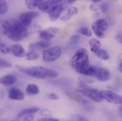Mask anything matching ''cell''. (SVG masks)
Returning a JSON list of instances; mask_svg holds the SVG:
<instances>
[{
  "label": "cell",
  "mask_w": 122,
  "mask_h": 121,
  "mask_svg": "<svg viewBox=\"0 0 122 121\" xmlns=\"http://www.w3.org/2000/svg\"><path fill=\"white\" fill-rule=\"evenodd\" d=\"M66 93H67L70 98H73L74 100H75V101H78V102H80V101L82 99V97L81 96L78 95V94L76 93H73V92H72V91H67V92H66Z\"/></svg>",
  "instance_id": "cell-28"
},
{
  "label": "cell",
  "mask_w": 122,
  "mask_h": 121,
  "mask_svg": "<svg viewBox=\"0 0 122 121\" xmlns=\"http://www.w3.org/2000/svg\"><path fill=\"white\" fill-rule=\"evenodd\" d=\"M58 76V73L53 69H49V78H56Z\"/></svg>",
  "instance_id": "cell-34"
},
{
  "label": "cell",
  "mask_w": 122,
  "mask_h": 121,
  "mask_svg": "<svg viewBox=\"0 0 122 121\" xmlns=\"http://www.w3.org/2000/svg\"><path fill=\"white\" fill-rule=\"evenodd\" d=\"M77 121H89L86 118L83 117V116H79Z\"/></svg>",
  "instance_id": "cell-40"
},
{
  "label": "cell",
  "mask_w": 122,
  "mask_h": 121,
  "mask_svg": "<svg viewBox=\"0 0 122 121\" xmlns=\"http://www.w3.org/2000/svg\"><path fill=\"white\" fill-rule=\"evenodd\" d=\"M40 108H26L23 111H21L19 115H18V117L20 118V117H22V116H25L26 115H29V114H33L35 113H37L38 111H39Z\"/></svg>",
  "instance_id": "cell-22"
},
{
  "label": "cell",
  "mask_w": 122,
  "mask_h": 121,
  "mask_svg": "<svg viewBox=\"0 0 122 121\" xmlns=\"http://www.w3.org/2000/svg\"><path fill=\"white\" fill-rule=\"evenodd\" d=\"M0 82H1V77H0Z\"/></svg>",
  "instance_id": "cell-43"
},
{
  "label": "cell",
  "mask_w": 122,
  "mask_h": 121,
  "mask_svg": "<svg viewBox=\"0 0 122 121\" xmlns=\"http://www.w3.org/2000/svg\"><path fill=\"white\" fill-rule=\"evenodd\" d=\"M80 33L86 36V37H90L92 35V30L87 26H82L80 29Z\"/></svg>",
  "instance_id": "cell-23"
},
{
  "label": "cell",
  "mask_w": 122,
  "mask_h": 121,
  "mask_svg": "<svg viewBox=\"0 0 122 121\" xmlns=\"http://www.w3.org/2000/svg\"><path fill=\"white\" fill-rule=\"evenodd\" d=\"M90 10L93 11H98L100 9V5L96 4V3H92L90 6Z\"/></svg>",
  "instance_id": "cell-33"
},
{
  "label": "cell",
  "mask_w": 122,
  "mask_h": 121,
  "mask_svg": "<svg viewBox=\"0 0 122 121\" xmlns=\"http://www.w3.org/2000/svg\"><path fill=\"white\" fill-rule=\"evenodd\" d=\"M10 52V48H9L5 43L0 40V53L6 55L9 54Z\"/></svg>",
  "instance_id": "cell-25"
},
{
  "label": "cell",
  "mask_w": 122,
  "mask_h": 121,
  "mask_svg": "<svg viewBox=\"0 0 122 121\" xmlns=\"http://www.w3.org/2000/svg\"><path fill=\"white\" fill-rule=\"evenodd\" d=\"M77 13H78V9L76 7L72 6V7L68 8L67 10H65V11H64L60 19L62 21H69L72 16L76 15Z\"/></svg>",
  "instance_id": "cell-14"
},
{
  "label": "cell",
  "mask_w": 122,
  "mask_h": 121,
  "mask_svg": "<svg viewBox=\"0 0 122 121\" xmlns=\"http://www.w3.org/2000/svg\"><path fill=\"white\" fill-rule=\"evenodd\" d=\"M80 103L82 105V106H83L85 109H87V110H88V111H90L92 108H93L92 105L91 103H90L87 100H86V99L82 98V99L80 101Z\"/></svg>",
  "instance_id": "cell-29"
},
{
  "label": "cell",
  "mask_w": 122,
  "mask_h": 121,
  "mask_svg": "<svg viewBox=\"0 0 122 121\" xmlns=\"http://www.w3.org/2000/svg\"><path fill=\"white\" fill-rule=\"evenodd\" d=\"M65 1L61 2V1H55V2L51 5L48 13L50 20L52 21H57L65 10Z\"/></svg>",
  "instance_id": "cell-4"
},
{
  "label": "cell",
  "mask_w": 122,
  "mask_h": 121,
  "mask_svg": "<svg viewBox=\"0 0 122 121\" xmlns=\"http://www.w3.org/2000/svg\"><path fill=\"white\" fill-rule=\"evenodd\" d=\"M77 91L79 93L83 94L84 96L88 97L92 101L94 102H101L103 101L102 96H101V91L96 89H92L89 87H81L78 89Z\"/></svg>",
  "instance_id": "cell-7"
},
{
  "label": "cell",
  "mask_w": 122,
  "mask_h": 121,
  "mask_svg": "<svg viewBox=\"0 0 122 121\" xmlns=\"http://www.w3.org/2000/svg\"><path fill=\"white\" fill-rule=\"evenodd\" d=\"M58 31V29H56V28H50L46 30H40L39 31V37L43 40L50 41L51 39H53L55 37L56 33Z\"/></svg>",
  "instance_id": "cell-11"
},
{
  "label": "cell",
  "mask_w": 122,
  "mask_h": 121,
  "mask_svg": "<svg viewBox=\"0 0 122 121\" xmlns=\"http://www.w3.org/2000/svg\"><path fill=\"white\" fill-rule=\"evenodd\" d=\"M51 45V43L48 40H39L33 44H31L30 45V50H33L35 48H39V49H48L50 48Z\"/></svg>",
  "instance_id": "cell-15"
},
{
  "label": "cell",
  "mask_w": 122,
  "mask_h": 121,
  "mask_svg": "<svg viewBox=\"0 0 122 121\" xmlns=\"http://www.w3.org/2000/svg\"><path fill=\"white\" fill-rule=\"evenodd\" d=\"M25 57L29 60H36L38 58V55L34 50H30L26 54Z\"/></svg>",
  "instance_id": "cell-24"
},
{
  "label": "cell",
  "mask_w": 122,
  "mask_h": 121,
  "mask_svg": "<svg viewBox=\"0 0 122 121\" xmlns=\"http://www.w3.org/2000/svg\"><path fill=\"white\" fill-rule=\"evenodd\" d=\"M38 121H58V119H56L53 118H43L39 119Z\"/></svg>",
  "instance_id": "cell-38"
},
{
  "label": "cell",
  "mask_w": 122,
  "mask_h": 121,
  "mask_svg": "<svg viewBox=\"0 0 122 121\" xmlns=\"http://www.w3.org/2000/svg\"><path fill=\"white\" fill-rule=\"evenodd\" d=\"M117 41H118L119 43H122V33H119V34H117Z\"/></svg>",
  "instance_id": "cell-39"
},
{
  "label": "cell",
  "mask_w": 122,
  "mask_h": 121,
  "mask_svg": "<svg viewBox=\"0 0 122 121\" xmlns=\"http://www.w3.org/2000/svg\"></svg>",
  "instance_id": "cell-44"
},
{
  "label": "cell",
  "mask_w": 122,
  "mask_h": 121,
  "mask_svg": "<svg viewBox=\"0 0 122 121\" xmlns=\"http://www.w3.org/2000/svg\"><path fill=\"white\" fill-rule=\"evenodd\" d=\"M100 9H102V11L103 12H106L107 11V9H108V5L107 3H103L102 4L100 5Z\"/></svg>",
  "instance_id": "cell-37"
},
{
  "label": "cell",
  "mask_w": 122,
  "mask_h": 121,
  "mask_svg": "<svg viewBox=\"0 0 122 121\" xmlns=\"http://www.w3.org/2000/svg\"><path fill=\"white\" fill-rule=\"evenodd\" d=\"M108 28V24L106 20L100 19L94 21L92 25L93 33L98 38L102 39L105 37V31Z\"/></svg>",
  "instance_id": "cell-6"
},
{
  "label": "cell",
  "mask_w": 122,
  "mask_h": 121,
  "mask_svg": "<svg viewBox=\"0 0 122 121\" xmlns=\"http://www.w3.org/2000/svg\"><path fill=\"white\" fill-rule=\"evenodd\" d=\"M48 97L51 100H58L59 98V96L56 93H51L48 95Z\"/></svg>",
  "instance_id": "cell-35"
},
{
  "label": "cell",
  "mask_w": 122,
  "mask_h": 121,
  "mask_svg": "<svg viewBox=\"0 0 122 121\" xmlns=\"http://www.w3.org/2000/svg\"><path fill=\"white\" fill-rule=\"evenodd\" d=\"M89 44L90 46L91 51L93 53L101 48V42L98 39L92 38L89 42Z\"/></svg>",
  "instance_id": "cell-20"
},
{
  "label": "cell",
  "mask_w": 122,
  "mask_h": 121,
  "mask_svg": "<svg viewBox=\"0 0 122 121\" xmlns=\"http://www.w3.org/2000/svg\"><path fill=\"white\" fill-rule=\"evenodd\" d=\"M16 82V77L14 74H6L2 77H1V82L0 84H2L6 86L12 85Z\"/></svg>",
  "instance_id": "cell-16"
},
{
  "label": "cell",
  "mask_w": 122,
  "mask_h": 121,
  "mask_svg": "<svg viewBox=\"0 0 122 121\" xmlns=\"http://www.w3.org/2000/svg\"><path fill=\"white\" fill-rule=\"evenodd\" d=\"M103 100L113 104H119L122 106V96L111 91H100Z\"/></svg>",
  "instance_id": "cell-8"
},
{
  "label": "cell",
  "mask_w": 122,
  "mask_h": 121,
  "mask_svg": "<svg viewBox=\"0 0 122 121\" xmlns=\"http://www.w3.org/2000/svg\"><path fill=\"white\" fill-rule=\"evenodd\" d=\"M9 27V21L0 20V35H7L8 30Z\"/></svg>",
  "instance_id": "cell-19"
},
{
  "label": "cell",
  "mask_w": 122,
  "mask_h": 121,
  "mask_svg": "<svg viewBox=\"0 0 122 121\" xmlns=\"http://www.w3.org/2000/svg\"><path fill=\"white\" fill-rule=\"evenodd\" d=\"M62 54L60 47H50L43 52V60L46 62H51L57 60Z\"/></svg>",
  "instance_id": "cell-5"
},
{
  "label": "cell",
  "mask_w": 122,
  "mask_h": 121,
  "mask_svg": "<svg viewBox=\"0 0 122 121\" xmlns=\"http://www.w3.org/2000/svg\"><path fill=\"white\" fill-rule=\"evenodd\" d=\"M79 39H80V37L77 35H74L73 36H72L71 39H70L71 45H77L78 43V42H79Z\"/></svg>",
  "instance_id": "cell-32"
},
{
  "label": "cell",
  "mask_w": 122,
  "mask_h": 121,
  "mask_svg": "<svg viewBox=\"0 0 122 121\" xmlns=\"http://www.w3.org/2000/svg\"><path fill=\"white\" fill-rule=\"evenodd\" d=\"M24 121H34V118L32 114H29L25 116Z\"/></svg>",
  "instance_id": "cell-36"
},
{
  "label": "cell",
  "mask_w": 122,
  "mask_h": 121,
  "mask_svg": "<svg viewBox=\"0 0 122 121\" xmlns=\"http://www.w3.org/2000/svg\"><path fill=\"white\" fill-rule=\"evenodd\" d=\"M8 97L11 100L22 101L25 98V94L23 91L16 88H12L8 92Z\"/></svg>",
  "instance_id": "cell-12"
},
{
  "label": "cell",
  "mask_w": 122,
  "mask_h": 121,
  "mask_svg": "<svg viewBox=\"0 0 122 121\" xmlns=\"http://www.w3.org/2000/svg\"><path fill=\"white\" fill-rule=\"evenodd\" d=\"M11 53L17 58H23L26 55V51L24 48L19 44H14L10 47Z\"/></svg>",
  "instance_id": "cell-13"
},
{
  "label": "cell",
  "mask_w": 122,
  "mask_h": 121,
  "mask_svg": "<svg viewBox=\"0 0 122 121\" xmlns=\"http://www.w3.org/2000/svg\"><path fill=\"white\" fill-rule=\"evenodd\" d=\"M38 16V13L36 11H30L24 12L19 16V21L24 26L28 27L30 25L32 21Z\"/></svg>",
  "instance_id": "cell-9"
},
{
  "label": "cell",
  "mask_w": 122,
  "mask_h": 121,
  "mask_svg": "<svg viewBox=\"0 0 122 121\" xmlns=\"http://www.w3.org/2000/svg\"><path fill=\"white\" fill-rule=\"evenodd\" d=\"M70 65L77 72L84 75L87 69L90 67L89 55L85 48L79 49L71 58Z\"/></svg>",
  "instance_id": "cell-1"
},
{
  "label": "cell",
  "mask_w": 122,
  "mask_h": 121,
  "mask_svg": "<svg viewBox=\"0 0 122 121\" xmlns=\"http://www.w3.org/2000/svg\"><path fill=\"white\" fill-rule=\"evenodd\" d=\"M55 2V1H39L38 4V8L39 10L44 13H48V11L51 5Z\"/></svg>",
  "instance_id": "cell-17"
},
{
  "label": "cell",
  "mask_w": 122,
  "mask_h": 121,
  "mask_svg": "<svg viewBox=\"0 0 122 121\" xmlns=\"http://www.w3.org/2000/svg\"><path fill=\"white\" fill-rule=\"evenodd\" d=\"M9 27L7 36L13 41H20L24 39L29 33L27 27L21 24L19 21L11 20L9 21Z\"/></svg>",
  "instance_id": "cell-2"
},
{
  "label": "cell",
  "mask_w": 122,
  "mask_h": 121,
  "mask_svg": "<svg viewBox=\"0 0 122 121\" xmlns=\"http://www.w3.org/2000/svg\"><path fill=\"white\" fill-rule=\"evenodd\" d=\"M40 114L43 116H45L46 118H51V116L53 115V112L48 109H43L40 111Z\"/></svg>",
  "instance_id": "cell-30"
},
{
  "label": "cell",
  "mask_w": 122,
  "mask_h": 121,
  "mask_svg": "<svg viewBox=\"0 0 122 121\" xmlns=\"http://www.w3.org/2000/svg\"><path fill=\"white\" fill-rule=\"evenodd\" d=\"M99 59L102 60H107L109 58V53L107 52V50H105L104 49H102V48L100 49H99L98 50H97L95 53H94Z\"/></svg>",
  "instance_id": "cell-21"
},
{
  "label": "cell",
  "mask_w": 122,
  "mask_h": 121,
  "mask_svg": "<svg viewBox=\"0 0 122 121\" xmlns=\"http://www.w3.org/2000/svg\"><path fill=\"white\" fill-rule=\"evenodd\" d=\"M8 11V4L6 1L0 0V15L4 14Z\"/></svg>",
  "instance_id": "cell-26"
},
{
  "label": "cell",
  "mask_w": 122,
  "mask_h": 121,
  "mask_svg": "<svg viewBox=\"0 0 122 121\" xmlns=\"http://www.w3.org/2000/svg\"><path fill=\"white\" fill-rule=\"evenodd\" d=\"M120 111H121L122 112V106H121V107H120Z\"/></svg>",
  "instance_id": "cell-42"
},
{
  "label": "cell",
  "mask_w": 122,
  "mask_h": 121,
  "mask_svg": "<svg viewBox=\"0 0 122 121\" xmlns=\"http://www.w3.org/2000/svg\"><path fill=\"white\" fill-rule=\"evenodd\" d=\"M38 2L39 1L38 0H29V1H26L25 4L29 9H33L36 7H38Z\"/></svg>",
  "instance_id": "cell-27"
},
{
  "label": "cell",
  "mask_w": 122,
  "mask_h": 121,
  "mask_svg": "<svg viewBox=\"0 0 122 121\" xmlns=\"http://www.w3.org/2000/svg\"><path fill=\"white\" fill-rule=\"evenodd\" d=\"M11 66L12 64L9 62L0 58V68H7V67H11Z\"/></svg>",
  "instance_id": "cell-31"
},
{
  "label": "cell",
  "mask_w": 122,
  "mask_h": 121,
  "mask_svg": "<svg viewBox=\"0 0 122 121\" xmlns=\"http://www.w3.org/2000/svg\"><path fill=\"white\" fill-rule=\"evenodd\" d=\"M16 68L21 72L36 79H46L49 78V69L41 66L24 67L16 65Z\"/></svg>",
  "instance_id": "cell-3"
},
{
  "label": "cell",
  "mask_w": 122,
  "mask_h": 121,
  "mask_svg": "<svg viewBox=\"0 0 122 121\" xmlns=\"http://www.w3.org/2000/svg\"><path fill=\"white\" fill-rule=\"evenodd\" d=\"M39 87L35 84H30L26 88V92L29 96L37 95L39 93Z\"/></svg>",
  "instance_id": "cell-18"
},
{
  "label": "cell",
  "mask_w": 122,
  "mask_h": 121,
  "mask_svg": "<svg viewBox=\"0 0 122 121\" xmlns=\"http://www.w3.org/2000/svg\"><path fill=\"white\" fill-rule=\"evenodd\" d=\"M118 69L119 70L120 72L122 73V60H121V62H119V67H118Z\"/></svg>",
  "instance_id": "cell-41"
},
{
  "label": "cell",
  "mask_w": 122,
  "mask_h": 121,
  "mask_svg": "<svg viewBox=\"0 0 122 121\" xmlns=\"http://www.w3.org/2000/svg\"><path fill=\"white\" fill-rule=\"evenodd\" d=\"M94 77L99 82H107L111 78V72L107 68L96 67L95 74Z\"/></svg>",
  "instance_id": "cell-10"
}]
</instances>
